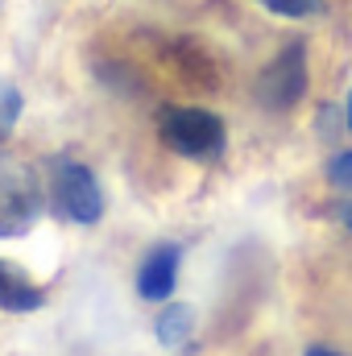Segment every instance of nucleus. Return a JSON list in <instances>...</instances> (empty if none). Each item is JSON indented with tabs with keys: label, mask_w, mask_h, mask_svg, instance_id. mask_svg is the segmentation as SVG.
I'll use <instances>...</instances> for the list:
<instances>
[{
	"label": "nucleus",
	"mask_w": 352,
	"mask_h": 356,
	"mask_svg": "<svg viewBox=\"0 0 352 356\" xmlns=\"http://www.w3.org/2000/svg\"><path fill=\"white\" fill-rule=\"evenodd\" d=\"M336 216H340V224H344V228H352V203H340V207H336Z\"/></svg>",
	"instance_id": "nucleus-12"
},
{
	"label": "nucleus",
	"mask_w": 352,
	"mask_h": 356,
	"mask_svg": "<svg viewBox=\"0 0 352 356\" xmlns=\"http://www.w3.org/2000/svg\"><path fill=\"white\" fill-rule=\"evenodd\" d=\"M158 133H162V141H166L175 154L191 158V162H211V158H220V154H224V141H228L224 120H220L216 112H207V108H182V104L162 108Z\"/></svg>",
	"instance_id": "nucleus-1"
},
{
	"label": "nucleus",
	"mask_w": 352,
	"mask_h": 356,
	"mask_svg": "<svg viewBox=\"0 0 352 356\" xmlns=\"http://www.w3.org/2000/svg\"><path fill=\"white\" fill-rule=\"evenodd\" d=\"M42 216V182L29 162L0 149V236H21Z\"/></svg>",
	"instance_id": "nucleus-2"
},
{
	"label": "nucleus",
	"mask_w": 352,
	"mask_h": 356,
	"mask_svg": "<svg viewBox=\"0 0 352 356\" xmlns=\"http://www.w3.org/2000/svg\"><path fill=\"white\" fill-rule=\"evenodd\" d=\"M54 211L71 224H99L104 216V191L83 162L63 158L54 166Z\"/></svg>",
	"instance_id": "nucleus-4"
},
{
	"label": "nucleus",
	"mask_w": 352,
	"mask_h": 356,
	"mask_svg": "<svg viewBox=\"0 0 352 356\" xmlns=\"http://www.w3.org/2000/svg\"><path fill=\"white\" fill-rule=\"evenodd\" d=\"M328 178H332V186H340V191L352 195V149L336 154V158L328 162Z\"/></svg>",
	"instance_id": "nucleus-9"
},
{
	"label": "nucleus",
	"mask_w": 352,
	"mask_h": 356,
	"mask_svg": "<svg viewBox=\"0 0 352 356\" xmlns=\"http://www.w3.org/2000/svg\"><path fill=\"white\" fill-rule=\"evenodd\" d=\"M257 104L265 112H286L307 95V50L303 42H290L273 54V63L257 75Z\"/></svg>",
	"instance_id": "nucleus-3"
},
{
	"label": "nucleus",
	"mask_w": 352,
	"mask_h": 356,
	"mask_svg": "<svg viewBox=\"0 0 352 356\" xmlns=\"http://www.w3.org/2000/svg\"><path fill=\"white\" fill-rule=\"evenodd\" d=\"M278 17H311V13H319V4L323 0H265Z\"/></svg>",
	"instance_id": "nucleus-10"
},
{
	"label": "nucleus",
	"mask_w": 352,
	"mask_h": 356,
	"mask_svg": "<svg viewBox=\"0 0 352 356\" xmlns=\"http://www.w3.org/2000/svg\"><path fill=\"white\" fill-rule=\"evenodd\" d=\"M344 124L352 129V91H349V108H344Z\"/></svg>",
	"instance_id": "nucleus-13"
},
{
	"label": "nucleus",
	"mask_w": 352,
	"mask_h": 356,
	"mask_svg": "<svg viewBox=\"0 0 352 356\" xmlns=\"http://www.w3.org/2000/svg\"><path fill=\"white\" fill-rule=\"evenodd\" d=\"M178 266H182V249L178 245H158L150 249V257L137 269V294L145 302H162L170 298L178 286Z\"/></svg>",
	"instance_id": "nucleus-5"
},
{
	"label": "nucleus",
	"mask_w": 352,
	"mask_h": 356,
	"mask_svg": "<svg viewBox=\"0 0 352 356\" xmlns=\"http://www.w3.org/2000/svg\"><path fill=\"white\" fill-rule=\"evenodd\" d=\"M154 332H158V340H162L166 348H186V344H191V332H195L191 307H166V311L158 315Z\"/></svg>",
	"instance_id": "nucleus-7"
},
{
	"label": "nucleus",
	"mask_w": 352,
	"mask_h": 356,
	"mask_svg": "<svg viewBox=\"0 0 352 356\" xmlns=\"http://www.w3.org/2000/svg\"><path fill=\"white\" fill-rule=\"evenodd\" d=\"M46 302L42 286L29 282L25 269H17L13 261H0V311H13V315H25V311H38Z\"/></svg>",
	"instance_id": "nucleus-6"
},
{
	"label": "nucleus",
	"mask_w": 352,
	"mask_h": 356,
	"mask_svg": "<svg viewBox=\"0 0 352 356\" xmlns=\"http://www.w3.org/2000/svg\"><path fill=\"white\" fill-rule=\"evenodd\" d=\"M17 116H21V91L13 88V83H4V79H0V141L13 133Z\"/></svg>",
	"instance_id": "nucleus-8"
},
{
	"label": "nucleus",
	"mask_w": 352,
	"mask_h": 356,
	"mask_svg": "<svg viewBox=\"0 0 352 356\" xmlns=\"http://www.w3.org/2000/svg\"><path fill=\"white\" fill-rule=\"evenodd\" d=\"M307 356H344V353H336V348H328V344H311Z\"/></svg>",
	"instance_id": "nucleus-11"
}]
</instances>
